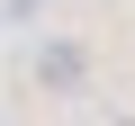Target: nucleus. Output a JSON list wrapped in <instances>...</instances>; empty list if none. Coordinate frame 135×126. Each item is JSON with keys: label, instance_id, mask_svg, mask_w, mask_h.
I'll use <instances>...</instances> for the list:
<instances>
[{"label": "nucleus", "instance_id": "f03ea898", "mask_svg": "<svg viewBox=\"0 0 135 126\" xmlns=\"http://www.w3.org/2000/svg\"><path fill=\"white\" fill-rule=\"evenodd\" d=\"M117 126H135V117H117Z\"/></svg>", "mask_w": 135, "mask_h": 126}, {"label": "nucleus", "instance_id": "f257e3e1", "mask_svg": "<svg viewBox=\"0 0 135 126\" xmlns=\"http://www.w3.org/2000/svg\"><path fill=\"white\" fill-rule=\"evenodd\" d=\"M36 72H45L54 90H72V81H81V45H45V63H36Z\"/></svg>", "mask_w": 135, "mask_h": 126}]
</instances>
